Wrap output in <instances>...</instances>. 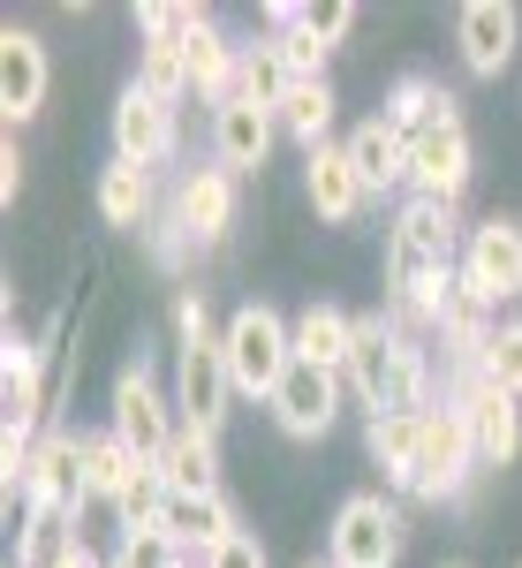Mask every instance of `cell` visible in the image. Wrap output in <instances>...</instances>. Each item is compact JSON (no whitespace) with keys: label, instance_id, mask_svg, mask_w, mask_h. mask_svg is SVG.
<instances>
[{"label":"cell","instance_id":"obj_1","mask_svg":"<svg viewBox=\"0 0 522 568\" xmlns=\"http://www.w3.org/2000/svg\"><path fill=\"white\" fill-rule=\"evenodd\" d=\"M174 342H182V364H174V409H182V425L219 433V417H227V402H235V379H227V349H219V334H213L205 288H182V296H174Z\"/></svg>","mask_w":522,"mask_h":568},{"label":"cell","instance_id":"obj_2","mask_svg":"<svg viewBox=\"0 0 522 568\" xmlns=\"http://www.w3.org/2000/svg\"><path fill=\"white\" fill-rule=\"evenodd\" d=\"M219 349H227V379H235V394L273 402L280 379H288V364H296V326H288L273 304H243L235 318H227Z\"/></svg>","mask_w":522,"mask_h":568},{"label":"cell","instance_id":"obj_3","mask_svg":"<svg viewBox=\"0 0 522 568\" xmlns=\"http://www.w3.org/2000/svg\"><path fill=\"white\" fill-rule=\"evenodd\" d=\"M23 516H84L91 508V485H84V433H69V425H45V439L31 447V463H23Z\"/></svg>","mask_w":522,"mask_h":568},{"label":"cell","instance_id":"obj_4","mask_svg":"<svg viewBox=\"0 0 522 568\" xmlns=\"http://www.w3.org/2000/svg\"><path fill=\"white\" fill-rule=\"evenodd\" d=\"M409 546V524L387 493H348L334 508V530H326V561L334 568H393Z\"/></svg>","mask_w":522,"mask_h":568},{"label":"cell","instance_id":"obj_5","mask_svg":"<svg viewBox=\"0 0 522 568\" xmlns=\"http://www.w3.org/2000/svg\"><path fill=\"white\" fill-rule=\"evenodd\" d=\"M462 296H478L484 311L515 304L522 296V220L484 213L470 235H462Z\"/></svg>","mask_w":522,"mask_h":568},{"label":"cell","instance_id":"obj_6","mask_svg":"<svg viewBox=\"0 0 522 568\" xmlns=\"http://www.w3.org/2000/svg\"><path fill=\"white\" fill-rule=\"evenodd\" d=\"M401 356H409V334L379 318V311H364L356 318V334H348V364H341V387H356V402L371 409V417H387L393 409V379H401Z\"/></svg>","mask_w":522,"mask_h":568},{"label":"cell","instance_id":"obj_7","mask_svg":"<svg viewBox=\"0 0 522 568\" xmlns=\"http://www.w3.org/2000/svg\"><path fill=\"white\" fill-rule=\"evenodd\" d=\"M470 175H478V144L462 130V114H447V122H432L424 136H409V190H417V197L454 205V197L470 190Z\"/></svg>","mask_w":522,"mask_h":568},{"label":"cell","instance_id":"obj_8","mask_svg":"<svg viewBox=\"0 0 522 568\" xmlns=\"http://www.w3.org/2000/svg\"><path fill=\"white\" fill-rule=\"evenodd\" d=\"M106 409H114V425H106V433H114V439H130L136 455H144V463L160 470V455H167V439L182 433V425L167 417V394L152 387V372H144V356L114 372V394H106Z\"/></svg>","mask_w":522,"mask_h":568},{"label":"cell","instance_id":"obj_9","mask_svg":"<svg viewBox=\"0 0 522 568\" xmlns=\"http://www.w3.org/2000/svg\"><path fill=\"white\" fill-rule=\"evenodd\" d=\"M454 409H462V425H470V447H478V470H508L522 455V394L492 387V379H462L454 394Z\"/></svg>","mask_w":522,"mask_h":568},{"label":"cell","instance_id":"obj_10","mask_svg":"<svg viewBox=\"0 0 522 568\" xmlns=\"http://www.w3.org/2000/svg\"><path fill=\"white\" fill-rule=\"evenodd\" d=\"M478 478V447H470V425L454 402H432L424 409V455H417V493L424 500H454L462 485Z\"/></svg>","mask_w":522,"mask_h":568},{"label":"cell","instance_id":"obj_11","mask_svg":"<svg viewBox=\"0 0 522 568\" xmlns=\"http://www.w3.org/2000/svg\"><path fill=\"white\" fill-rule=\"evenodd\" d=\"M273 409V425L288 439H326L334 433V417H341V372H318V364H288V379H280V394L265 402Z\"/></svg>","mask_w":522,"mask_h":568},{"label":"cell","instance_id":"obj_12","mask_svg":"<svg viewBox=\"0 0 522 568\" xmlns=\"http://www.w3.org/2000/svg\"><path fill=\"white\" fill-rule=\"evenodd\" d=\"M454 45H462V69L470 77H508L515 69V45H522V16L508 0H470L454 16Z\"/></svg>","mask_w":522,"mask_h":568},{"label":"cell","instance_id":"obj_13","mask_svg":"<svg viewBox=\"0 0 522 568\" xmlns=\"http://www.w3.org/2000/svg\"><path fill=\"white\" fill-rule=\"evenodd\" d=\"M106 130H114V160H130V168H160L174 144H182L174 106H160L152 91H136V84L114 99V122H106Z\"/></svg>","mask_w":522,"mask_h":568},{"label":"cell","instance_id":"obj_14","mask_svg":"<svg viewBox=\"0 0 522 568\" xmlns=\"http://www.w3.org/2000/svg\"><path fill=\"white\" fill-rule=\"evenodd\" d=\"M235 227V175L227 168H197L174 190V235L182 243H219Z\"/></svg>","mask_w":522,"mask_h":568},{"label":"cell","instance_id":"obj_15","mask_svg":"<svg viewBox=\"0 0 522 568\" xmlns=\"http://www.w3.org/2000/svg\"><path fill=\"white\" fill-rule=\"evenodd\" d=\"M190 554V568L205 561V554H219L227 538H243V524H235V508H227V493H167V524H160Z\"/></svg>","mask_w":522,"mask_h":568},{"label":"cell","instance_id":"obj_16","mask_svg":"<svg viewBox=\"0 0 522 568\" xmlns=\"http://www.w3.org/2000/svg\"><path fill=\"white\" fill-rule=\"evenodd\" d=\"M45 84H53L45 45L31 39V31H8V39H0V114H8V130H23L45 106Z\"/></svg>","mask_w":522,"mask_h":568},{"label":"cell","instance_id":"obj_17","mask_svg":"<svg viewBox=\"0 0 522 568\" xmlns=\"http://www.w3.org/2000/svg\"><path fill=\"white\" fill-rule=\"evenodd\" d=\"M273 136H280V122L265 114V106H250V99H227V106H213V152L227 175H258L265 152H273Z\"/></svg>","mask_w":522,"mask_h":568},{"label":"cell","instance_id":"obj_18","mask_svg":"<svg viewBox=\"0 0 522 568\" xmlns=\"http://www.w3.org/2000/svg\"><path fill=\"white\" fill-rule=\"evenodd\" d=\"M304 190H310V213L326 220V227H348V220H364V205H371V190H364L356 168H348L341 144H326V152L304 160Z\"/></svg>","mask_w":522,"mask_h":568},{"label":"cell","instance_id":"obj_19","mask_svg":"<svg viewBox=\"0 0 522 568\" xmlns=\"http://www.w3.org/2000/svg\"><path fill=\"white\" fill-rule=\"evenodd\" d=\"M144 478H152V463L136 455L130 439H114V433H84V485H91V500L122 508V500H130Z\"/></svg>","mask_w":522,"mask_h":568},{"label":"cell","instance_id":"obj_20","mask_svg":"<svg viewBox=\"0 0 522 568\" xmlns=\"http://www.w3.org/2000/svg\"><path fill=\"white\" fill-rule=\"evenodd\" d=\"M341 152H348V168L364 175V190H393V182H409V136H393L379 114L356 122Z\"/></svg>","mask_w":522,"mask_h":568},{"label":"cell","instance_id":"obj_21","mask_svg":"<svg viewBox=\"0 0 522 568\" xmlns=\"http://www.w3.org/2000/svg\"><path fill=\"white\" fill-rule=\"evenodd\" d=\"M265 23H273V39H265V45L280 53V69H288L296 84L326 77V53H334V45L310 31V8H288V0H273V8H265Z\"/></svg>","mask_w":522,"mask_h":568},{"label":"cell","instance_id":"obj_22","mask_svg":"<svg viewBox=\"0 0 522 568\" xmlns=\"http://www.w3.org/2000/svg\"><path fill=\"white\" fill-rule=\"evenodd\" d=\"M160 478H167V493H219V433L182 425L160 455Z\"/></svg>","mask_w":522,"mask_h":568},{"label":"cell","instance_id":"obj_23","mask_svg":"<svg viewBox=\"0 0 522 568\" xmlns=\"http://www.w3.org/2000/svg\"><path fill=\"white\" fill-rule=\"evenodd\" d=\"M364 447H371V463H379V478L401 485V493H417V455H424V417H371V433H364Z\"/></svg>","mask_w":522,"mask_h":568},{"label":"cell","instance_id":"obj_24","mask_svg":"<svg viewBox=\"0 0 522 568\" xmlns=\"http://www.w3.org/2000/svg\"><path fill=\"white\" fill-rule=\"evenodd\" d=\"M454 114V91L439 84V77H393L387 106H379V122H387L393 136H424L432 122H447Z\"/></svg>","mask_w":522,"mask_h":568},{"label":"cell","instance_id":"obj_25","mask_svg":"<svg viewBox=\"0 0 522 568\" xmlns=\"http://www.w3.org/2000/svg\"><path fill=\"white\" fill-rule=\"evenodd\" d=\"M273 122H280V136H296L310 152H326V130H334V84L326 77H310V84H288V99L273 106Z\"/></svg>","mask_w":522,"mask_h":568},{"label":"cell","instance_id":"obj_26","mask_svg":"<svg viewBox=\"0 0 522 568\" xmlns=\"http://www.w3.org/2000/svg\"><path fill=\"white\" fill-rule=\"evenodd\" d=\"M348 334H356V318H348L341 304H310L304 318H296V356L318 364V372H341L348 364Z\"/></svg>","mask_w":522,"mask_h":568},{"label":"cell","instance_id":"obj_27","mask_svg":"<svg viewBox=\"0 0 522 568\" xmlns=\"http://www.w3.org/2000/svg\"><path fill=\"white\" fill-rule=\"evenodd\" d=\"M182 53H190V91H197V99H213V106H227V91H235V61H243V53L219 39L213 23H205V31H190Z\"/></svg>","mask_w":522,"mask_h":568},{"label":"cell","instance_id":"obj_28","mask_svg":"<svg viewBox=\"0 0 522 568\" xmlns=\"http://www.w3.org/2000/svg\"><path fill=\"white\" fill-rule=\"evenodd\" d=\"M136 91H152L160 106H182V99H190V53H182V39H144L136 45Z\"/></svg>","mask_w":522,"mask_h":568},{"label":"cell","instance_id":"obj_29","mask_svg":"<svg viewBox=\"0 0 522 568\" xmlns=\"http://www.w3.org/2000/svg\"><path fill=\"white\" fill-rule=\"evenodd\" d=\"M99 213H106V227H144V220H152V168L114 160V168L99 175Z\"/></svg>","mask_w":522,"mask_h":568},{"label":"cell","instance_id":"obj_30","mask_svg":"<svg viewBox=\"0 0 522 568\" xmlns=\"http://www.w3.org/2000/svg\"><path fill=\"white\" fill-rule=\"evenodd\" d=\"M76 546H84V538H76L69 516H23V524H16V568H69Z\"/></svg>","mask_w":522,"mask_h":568},{"label":"cell","instance_id":"obj_31","mask_svg":"<svg viewBox=\"0 0 522 568\" xmlns=\"http://www.w3.org/2000/svg\"><path fill=\"white\" fill-rule=\"evenodd\" d=\"M288 84H296V77L280 69V53H273V45H243V61H235V91H227V99H250V106L273 114V106L288 99Z\"/></svg>","mask_w":522,"mask_h":568},{"label":"cell","instance_id":"obj_32","mask_svg":"<svg viewBox=\"0 0 522 568\" xmlns=\"http://www.w3.org/2000/svg\"><path fill=\"white\" fill-rule=\"evenodd\" d=\"M478 379L522 394V318H500V326H492V342H484V356H478Z\"/></svg>","mask_w":522,"mask_h":568},{"label":"cell","instance_id":"obj_33","mask_svg":"<svg viewBox=\"0 0 522 568\" xmlns=\"http://www.w3.org/2000/svg\"><path fill=\"white\" fill-rule=\"evenodd\" d=\"M114 568H190V554L174 546L167 530H136V538H122Z\"/></svg>","mask_w":522,"mask_h":568},{"label":"cell","instance_id":"obj_34","mask_svg":"<svg viewBox=\"0 0 522 568\" xmlns=\"http://www.w3.org/2000/svg\"><path fill=\"white\" fill-rule=\"evenodd\" d=\"M197 568H265V546H258V538H250V530H243V538H227L219 554H205V561H197Z\"/></svg>","mask_w":522,"mask_h":568},{"label":"cell","instance_id":"obj_35","mask_svg":"<svg viewBox=\"0 0 522 568\" xmlns=\"http://www.w3.org/2000/svg\"><path fill=\"white\" fill-rule=\"evenodd\" d=\"M310 31H318L326 45H341L348 31H356V8H348V0H326V8H310Z\"/></svg>","mask_w":522,"mask_h":568},{"label":"cell","instance_id":"obj_36","mask_svg":"<svg viewBox=\"0 0 522 568\" xmlns=\"http://www.w3.org/2000/svg\"><path fill=\"white\" fill-rule=\"evenodd\" d=\"M16 190H23V152H16V130L0 144V205H16Z\"/></svg>","mask_w":522,"mask_h":568},{"label":"cell","instance_id":"obj_37","mask_svg":"<svg viewBox=\"0 0 522 568\" xmlns=\"http://www.w3.org/2000/svg\"><path fill=\"white\" fill-rule=\"evenodd\" d=\"M69 568H106V561H99L91 546H76V554H69Z\"/></svg>","mask_w":522,"mask_h":568},{"label":"cell","instance_id":"obj_38","mask_svg":"<svg viewBox=\"0 0 522 568\" xmlns=\"http://www.w3.org/2000/svg\"><path fill=\"white\" fill-rule=\"evenodd\" d=\"M304 568H334V561H304Z\"/></svg>","mask_w":522,"mask_h":568},{"label":"cell","instance_id":"obj_39","mask_svg":"<svg viewBox=\"0 0 522 568\" xmlns=\"http://www.w3.org/2000/svg\"><path fill=\"white\" fill-rule=\"evenodd\" d=\"M447 568H462V561H447Z\"/></svg>","mask_w":522,"mask_h":568}]
</instances>
